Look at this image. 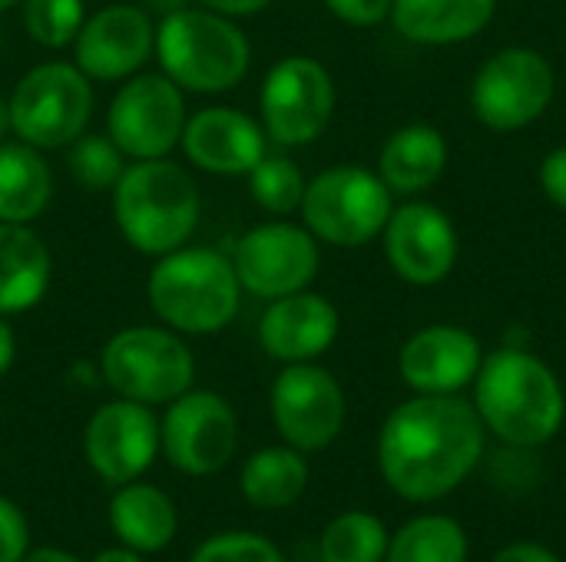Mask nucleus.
<instances>
[{
    "label": "nucleus",
    "mask_w": 566,
    "mask_h": 562,
    "mask_svg": "<svg viewBox=\"0 0 566 562\" xmlns=\"http://www.w3.org/2000/svg\"><path fill=\"white\" fill-rule=\"evenodd\" d=\"M488 427L461 394H415L398 404L378 434L385 484L411 503L458 490L484 457Z\"/></svg>",
    "instance_id": "obj_1"
},
{
    "label": "nucleus",
    "mask_w": 566,
    "mask_h": 562,
    "mask_svg": "<svg viewBox=\"0 0 566 562\" xmlns=\"http://www.w3.org/2000/svg\"><path fill=\"white\" fill-rule=\"evenodd\" d=\"M474 411L507 447L537 450L564 427V384L537 354L504 344L484 358L474 378Z\"/></svg>",
    "instance_id": "obj_2"
},
{
    "label": "nucleus",
    "mask_w": 566,
    "mask_h": 562,
    "mask_svg": "<svg viewBox=\"0 0 566 562\" xmlns=\"http://www.w3.org/2000/svg\"><path fill=\"white\" fill-rule=\"evenodd\" d=\"M109 195L116 229L139 255H169L189 245L199 225V185L189 169L169 156L129 162Z\"/></svg>",
    "instance_id": "obj_3"
},
{
    "label": "nucleus",
    "mask_w": 566,
    "mask_h": 562,
    "mask_svg": "<svg viewBox=\"0 0 566 562\" xmlns=\"http://www.w3.org/2000/svg\"><path fill=\"white\" fill-rule=\"evenodd\" d=\"M153 56L159 60V73L169 76L182 93L216 96L245 79L252 43L232 17L186 3L163 13Z\"/></svg>",
    "instance_id": "obj_4"
},
{
    "label": "nucleus",
    "mask_w": 566,
    "mask_h": 562,
    "mask_svg": "<svg viewBox=\"0 0 566 562\" xmlns=\"http://www.w3.org/2000/svg\"><path fill=\"white\" fill-rule=\"evenodd\" d=\"M146 301L166 328L206 338L235 321L242 285L229 255L182 245L169 255H159L149 268Z\"/></svg>",
    "instance_id": "obj_5"
},
{
    "label": "nucleus",
    "mask_w": 566,
    "mask_h": 562,
    "mask_svg": "<svg viewBox=\"0 0 566 562\" xmlns=\"http://www.w3.org/2000/svg\"><path fill=\"white\" fill-rule=\"evenodd\" d=\"M99 381L126 401L166 407L196 381V358L179 331L166 325H133L116 331L99 351Z\"/></svg>",
    "instance_id": "obj_6"
},
{
    "label": "nucleus",
    "mask_w": 566,
    "mask_h": 562,
    "mask_svg": "<svg viewBox=\"0 0 566 562\" xmlns=\"http://www.w3.org/2000/svg\"><path fill=\"white\" fill-rule=\"evenodd\" d=\"M298 212L318 242L332 248H361L385 232L395 212V192L371 169L332 166L305 182Z\"/></svg>",
    "instance_id": "obj_7"
},
{
    "label": "nucleus",
    "mask_w": 566,
    "mask_h": 562,
    "mask_svg": "<svg viewBox=\"0 0 566 562\" xmlns=\"http://www.w3.org/2000/svg\"><path fill=\"white\" fill-rule=\"evenodd\" d=\"M93 103V79L76 63H40L27 70L7 96L10 132L40 152L66 149L86 132Z\"/></svg>",
    "instance_id": "obj_8"
},
{
    "label": "nucleus",
    "mask_w": 566,
    "mask_h": 562,
    "mask_svg": "<svg viewBox=\"0 0 566 562\" xmlns=\"http://www.w3.org/2000/svg\"><path fill=\"white\" fill-rule=\"evenodd\" d=\"M557 93L551 60L534 46H504L481 63L471 83V109L494 132H517L537 123Z\"/></svg>",
    "instance_id": "obj_9"
},
{
    "label": "nucleus",
    "mask_w": 566,
    "mask_h": 562,
    "mask_svg": "<svg viewBox=\"0 0 566 562\" xmlns=\"http://www.w3.org/2000/svg\"><path fill=\"white\" fill-rule=\"evenodd\" d=\"M335 79L315 56L279 60L259 89V123L285 149L315 142L335 116Z\"/></svg>",
    "instance_id": "obj_10"
},
{
    "label": "nucleus",
    "mask_w": 566,
    "mask_h": 562,
    "mask_svg": "<svg viewBox=\"0 0 566 562\" xmlns=\"http://www.w3.org/2000/svg\"><path fill=\"white\" fill-rule=\"evenodd\" d=\"M239 447V414L216 391L189 388L166 404L159 450L186 477H212L229 467Z\"/></svg>",
    "instance_id": "obj_11"
},
{
    "label": "nucleus",
    "mask_w": 566,
    "mask_h": 562,
    "mask_svg": "<svg viewBox=\"0 0 566 562\" xmlns=\"http://www.w3.org/2000/svg\"><path fill=\"white\" fill-rule=\"evenodd\" d=\"M186 93L163 73H136L119 83L106 109V136L126 159L169 156L186 129Z\"/></svg>",
    "instance_id": "obj_12"
},
{
    "label": "nucleus",
    "mask_w": 566,
    "mask_h": 562,
    "mask_svg": "<svg viewBox=\"0 0 566 562\" xmlns=\"http://www.w3.org/2000/svg\"><path fill=\"white\" fill-rule=\"evenodd\" d=\"M232 268L242 291L262 301L305 291L322 268L318 238L305 225H292L285 219L262 222L239 238Z\"/></svg>",
    "instance_id": "obj_13"
},
{
    "label": "nucleus",
    "mask_w": 566,
    "mask_h": 562,
    "mask_svg": "<svg viewBox=\"0 0 566 562\" xmlns=\"http://www.w3.org/2000/svg\"><path fill=\"white\" fill-rule=\"evenodd\" d=\"M272 421L289 447L325 450L345 427V391L315 361L285 364L272 384Z\"/></svg>",
    "instance_id": "obj_14"
},
{
    "label": "nucleus",
    "mask_w": 566,
    "mask_h": 562,
    "mask_svg": "<svg viewBox=\"0 0 566 562\" xmlns=\"http://www.w3.org/2000/svg\"><path fill=\"white\" fill-rule=\"evenodd\" d=\"M83 454L90 470L103 484H133L159 457V417L153 414V407L126 397L106 401L86 421Z\"/></svg>",
    "instance_id": "obj_15"
},
{
    "label": "nucleus",
    "mask_w": 566,
    "mask_h": 562,
    "mask_svg": "<svg viewBox=\"0 0 566 562\" xmlns=\"http://www.w3.org/2000/svg\"><path fill=\"white\" fill-rule=\"evenodd\" d=\"M156 53V23L146 7L109 3L86 13L76 40L73 63L93 83H123L136 76Z\"/></svg>",
    "instance_id": "obj_16"
},
{
    "label": "nucleus",
    "mask_w": 566,
    "mask_h": 562,
    "mask_svg": "<svg viewBox=\"0 0 566 562\" xmlns=\"http://www.w3.org/2000/svg\"><path fill=\"white\" fill-rule=\"evenodd\" d=\"M385 255L395 275L408 285L428 288L444 282L461 255L458 229L444 209L431 202H405L385 225Z\"/></svg>",
    "instance_id": "obj_17"
},
{
    "label": "nucleus",
    "mask_w": 566,
    "mask_h": 562,
    "mask_svg": "<svg viewBox=\"0 0 566 562\" xmlns=\"http://www.w3.org/2000/svg\"><path fill=\"white\" fill-rule=\"evenodd\" d=\"M484 364L481 341L461 325L415 331L398 354V374L415 394H461Z\"/></svg>",
    "instance_id": "obj_18"
},
{
    "label": "nucleus",
    "mask_w": 566,
    "mask_h": 562,
    "mask_svg": "<svg viewBox=\"0 0 566 562\" xmlns=\"http://www.w3.org/2000/svg\"><path fill=\"white\" fill-rule=\"evenodd\" d=\"M265 129L259 119L235 106H206L186 119L182 152L186 159L212 176H249L252 166L269 152Z\"/></svg>",
    "instance_id": "obj_19"
},
{
    "label": "nucleus",
    "mask_w": 566,
    "mask_h": 562,
    "mask_svg": "<svg viewBox=\"0 0 566 562\" xmlns=\"http://www.w3.org/2000/svg\"><path fill=\"white\" fill-rule=\"evenodd\" d=\"M342 315L338 308L315 291H295L269 301L259 318V344L272 361L305 364L318 361L338 338Z\"/></svg>",
    "instance_id": "obj_20"
},
{
    "label": "nucleus",
    "mask_w": 566,
    "mask_h": 562,
    "mask_svg": "<svg viewBox=\"0 0 566 562\" xmlns=\"http://www.w3.org/2000/svg\"><path fill=\"white\" fill-rule=\"evenodd\" d=\"M497 0H391L395 30L418 46H454L481 36Z\"/></svg>",
    "instance_id": "obj_21"
},
{
    "label": "nucleus",
    "mask_w": 566,
    "mask_h": 562,
    "mask_svg": "<svg viewBox=\"0 0 566 562\" xmlns=\"http://www.w3.org/2000/svg\"><path fill=\"white\" fill-rule=\"evenodd\" d=\"M53 282V255L46 242L17 222H0V318L36 308Z\"/></svg>",
    "instance_id": "obj_22"
},
{
    "label": "nucleus",
    "mask_w": 566,
    "mask_h": 562,
    "mask_svg": "<svg viewBox=\"0 0 566 562\" xmlns=\"http://www.w3.org/2000/svg\"><path fill=\"white\" fill-rule=\"evenodd\" d=\"M448 139L428 123L395 129L378 152V176L395 195L428 192L448 169Z\"/></svg>",
    "instance_id": "obj_23"
},
{
    "label": "nucleus",
    "mask_w": 566,
    "mask_h": 562,
    "mask_svg": "<svg viewBox=\"0 0 566 562\" xmlns=\"http://www.w3.org/2000/svg\"><path fill=\"white\" fill-rule=\"evenodd\" d=\"M106 513H109V527L116 540L143 556L163 553L176 540V530H179V513L169 494L143 480L116 487Z\"/></svg>",
    "instance_id": "obj_24"
},
{
    "label": "nucleus",
    "mask_w": 566,
    "mask_h": 562,
    "mask_svg": "<svg viewBox=\"0 0 566 562\" xmlns=\"http://www.w3.org/2000/svg\"><path fill=\"white\" fill-rule=\"evenodd\" d=\"M53 199V172L40 149L0 142V222L33 225Z\"/></svg>",
    "instance_id": "obj_25"
},
{
    "label": "nucleus",
    "mask_w": 566,
    "mask_h": 562,
    "mask_svg": "<svg viewBox=\"0 0 566 562\" xmlns=\"http://www.w3.org/2000/svg\"><path fill=\"white\" fill-rule=\"evenodd\" d=\"M242 497L259 510H285L302 500L308 487L305 454L295 447H262L255 450L239 474Z\"/></svg>",
    "instance_id": "obj_26"
},
{
    "label": "nucleus",
    "mask_w": 566,
    "mask_h": 562,
    "mask_svg": "<svg viewBox=\"0 0 566 562\" xmlns=\"http://www.w3.org/2000/svg\"><path fill=\"white\" fill-rule=\"evenodd\" d=\"M385 562H468V533L451 517H418L391 537Z\"/></svg>",
    "instance_id": "obj_27"
},
{
    "label": "nucleus",
    "mask_w": 566,
    "mask_h": 562,
    "mask_svg": "<svg viewBox=\"0 0 566 562\" xmlns=\"http://www.w3.org/2000/svg\"><path fill=\"white\" fill-rule=\"evenodd\" d=\"M388 543L391 537L375 513L348 510L322 530L318 553L322 562H385Z\"/></svg>",
    "instance_id": "obj_28"
},
{
    "label": "nucleus",
    "mask_w": 566,
    "mask_h": 562,
    "mask_svg": "<svg viewBox=\"0 0 566 562\" xmlns=\"http://www.w3.org/2000/svg\"><path fill=\"white\" fill-rule=\"evenodd\" d=\"M252 202L269 215H292L305 195V176L285 152H265L249 172Z\"/></svg>",
    "instance_id": "obj_29"
},
{
    "label": "nucleus",
    "mask_w": 566,
    "mask_h": 562,
    "mask_svg": "<svg viewBox=\"0 0 566 562\" xmlns=\"http://www.w3.org/2000/svg\"><path fill=\"white\" fill-rule=\"evenodd\" d=\"M129 159L123 149L103 132V136H80L66 146V169L70 179L86 192H113L119 176L126 172Z\"/></svg>",
    "instance_id": "obj_30"
},
{
    "label": "nucleus",
    "mask_w": 566,
    "mask_h": 562,
    "mask_svg": "<svg viewBox=\"0 0 566 562\" xmlns=\"http://www.w3.org/2000/svg\"><path fill=\"white\" fill-rule=\"evenodd\" d=\"M23 26L33 43L46 50H63L73 46L83 20H86V3L83 0H23Z\"/></svg>",
    "instance_id": "obj_31"
},
{
    "label": "nucleus",
    "mask_w": 566,
    "mask_h": 562,
    "mask_svg": "<svg viewBox=\"0 0 566 562\" xmlns=\"http://www.w3.org/2000/svg\"><path fill=\"white\" fill-rule=\"evenodd\" d=\"M189 562H285L282 550L259 533L232 530V533H216L202 540Z\"/></svg>",
    "instance_id": "obj_32"
},
{
    "label": "nucleus",
    "mask_w": 566,
    "mask_h": 562,
    "mask_svg": "<svg viewBox=\"0 0 566 562\" xmlns=\"http://www.w3.org/2000/svg\"><path fill=\"white\" fill-rule=\"evenodd\" d=\"M30 550V523L23 510L0 497V562H17Z\"/></svg>",
    "instance_id": "obj_33"
},
{
    "label": "nucleus",
    "mask_w": 566,
    "mask_h": 562,
    "mask_svg": "<svg viewBox=\"0 0 566 562\" xmlns=\"http://www.w3.org/2000/svg\"><path fill=\"white\" fill-rule=\"evenodd\" d=\"M328 13L352 26H378L391 17V0H322Z\"/></svg>",
    "instance_id": "obj_34"
},
{
    "label": "nucleus",
    "mask_w": 566,
    "mask_h": 562,
    "mask_svg": "<svg viewBox=\"0 0 566 562\" xmlns=\"http://www.w3.org/2000/svg\"><path fill=\"white\" fill-rule=\"evenodd\" d=\"M537 179H541L544 195L566 212V146H557L554 152L544 156Z\"/></svg>",
    "instance_id": "obj_35"
},
{
    "label": "nucleus",
    "mask_w": 566,
    "mask_h": 562,
    "mask_svg": "<svg viewBox=\"0 0 566 562\" xmlns=\"http://www.w3.org/2000/svg\"><path fill=\"white\" fill-rule=\"evenodd\" d=\"M206 10H216L222 17H232V20H242V17H252V13H262L272 0H192Z\"/></svg>",
    "instance_id": "obj_36"
},
{
    "label": "nucleus",
    "mask_w": 566,
    "mask_h": 562,
    "mask_svg": "<svg viewBox=\"0 0 566 562\" xmlns=\"http://www.w3.org/2000/svg\"><path fill=\"white\" fill-rule=\"evenodd\" d=\"M494 562H560V556L541 543H511L494 556Z\"/></svg>",
    "instance_id": "obj_37"
},
{
    "label": "nucleus",
    "mask_w": 566,
    "mask_h": 562,
    "mask_svg": "<svg viewBox=\"0 0 566 562\" xmlns=\"http://www.w3.org/2000/svg\"><path fill=\"white\" fill-rule=\"evenodd\" d=\"M13 361H17V335H13V328L0 318V381L10 374Z\"/></svg>",
    "instance_id": "obj_38"
},
{
    "label": "nucleus",
    "mask_w": 566,
    "mask_h": 562,
    "mask_svg": "<svg viewBox=\"0 0 566 562\" xmlns=\"http://www.w3.org/2000/svg\"><path fill=\"white\" fill-rule=\"evenodd\" d=\"M17 562H80V556H73L70 550H60V547H36V550H27Z\"/></svg>",
    "instance_id": "obj_39"
},
{
    "label": "nucleus",
    "mask_w": 566,
    "mask_h": 562,
    "mask_svg": "<svg viewBox=\"0 0 566 562\" xmlns=\"http://www.w3.org/2000/svg\"><path fill=\"white\" fill-rule=\"evenodd\" d=\"M90 562H146L143 560V553H136V550H129V547H109V550H103V553H96Z\"/></svg>",
    "instance_id": "obj_40"
},
{
    "label": "nucleus",
    "mask_w": 566,
    "mask_h": 562,
    "mask_svg": "<svg viewBox=\"0 0 566 562\" xmlns=\"http://www.w3.org/2000/svg\"><path fill=\"white\" fill-rule=\"evenodd\" d=\"M7 132H10V106H7V99H0V142Z\"/></svg>",
    "instance_id": "obj_41"
},
{
    "label": "nucleus",
    "mask_w": 566,
    "mask_h": 562,
    "mask_svg": "<svg viewBox=\"0 0 566 562\" xmlns=\"http://www.w3.org/2000/svg\"><path fill=\"white\" fill-rule=\"evenodd\" d=\"M23 0H0V13H7V10H13V7H20Z\"/></svg>",
    "instance_id": "obj_42"
}]
</instances>
